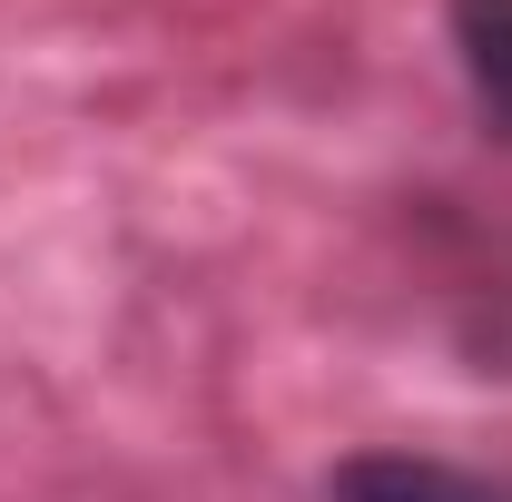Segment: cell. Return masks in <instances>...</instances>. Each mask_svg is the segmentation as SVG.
Wrapping results in <instances>:
<instances>
[{
  "label": "cell",
  "instance_id": "1",
  "mask_svg": "<svg viewBox=\"0 0 512 502\" xmlns=\"http://www.w3.org/2000/svg\"><path fill=\"white\" fill-rule=\"evenodd\" d=\"M394 247L424 286V315L444 335L453 375L512 394V217L463 188H404Z\"/></svg>",
  "mask_w": 512,
  "mask_h": 502
},
{
  "label": "cell",
  "instance_id": "2",
  "mask_svg": "<svg viewBox=\"0 0 512 502\" xmlns=\"http://www.w3.org/2000/svg\"><path fill=\"white\" fill-rule=\"evenodd\" d=\"M316 502H512V473L434 443H355L316 473Z\"/></svg>",
  "mask_w": 512,
  "mask_h": 502
},
{
  "label": "cell",
  "instance_id": "3",
  "mask_svg": "<svg viewBox=\"0 0 512 502\" xmlns=\"http://www.w3.org/2000/svg\"><path fill=\"white\" fill-rule=\"evenodd\" d=\"M444 40H453V79L473 99V128L512 148V0H444Z\"/></svg>",
  "mask_w": 512,
  "mask_h": 502
}]
</instances>
